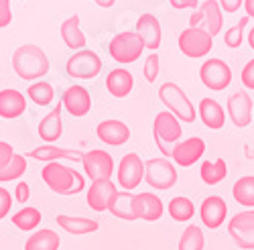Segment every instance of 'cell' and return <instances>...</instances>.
<instances>
[{
  "mask_svg": "<svg viewBox=\"0 0 254 250\" xmlns=\"http://www.w3.org/2000/svg\"><path fill=\"white\" fill-rule=\"evenodd\" d=\"M12 69L20 79H41L49 71V57L37 45H20L12 53Z\"/></svg>",
  "mask_w": 254,
  "mask_h": 250,
  "instance_id": "1",
  "label": "cell"
},
{
  "mask_svg": "<svg viewBox=\"0 0 254 250\" xmlns=\"http://www.w3.org/2000/svg\"><path fill=\"white\" fill-rule=\"evenodd\" d=\"M41 177H43L49 189L59 195H75L86 187V179H83L81 173H77L71 167L61 165L59 161L47 163L43 171H41Z\"/></svg>",
  "mask_w": 254,
  "mask_h": 250,
  "instance_id": "2",
  "label": "cell"
},
{
  "mask_svg": "<svg viewBox=\"0 0 254 250\" xmlns=\"http://www.w3.org/2000/svg\"><path fill=\"white\" fill-rule=\"evenodd\" d=\"M181 122L177 116H173L169 110L165 112H159L155 116V122H153V136H155V142L157 147L161 149V153L165 157H173V149L175 144L181 140Z\"/></svg>",
  "mask_w": 254,
  "mask_h": 250,
  "instance_id": "3",
  "label": "cell"
},
{
  "mask_svg": "<svg viewBox=\"0 0 254 250\" xmlns=\"http://www.w3.org/2000/svg\"><path fill=\"white\" fill-rule=\"evenodd\" d=\"M159 98L161 102L167 106V110L171 112L173 116H177L179 120L183 122H189L191 124L195 120V108L193 104L189 102V98L185 96V92L177 86L173 81H167L159 88Z\"/></svg>",
  "mask_w": 254,
  "mask_h": 250,
  "instance_id": "4",
  "label": "cell"
},
{
  "mask_svg": "<svg viewBox=\"0 0 254 250\" xmlns=\"http://www.w3.org/2000/svg\"><path fill=\"white\" fill-rule=\"evenodd\" d=\"M144 181L149 183L153 189H159V191L171 189L177 183V169L173 167V163L165 157L149 159L144 163Z\"/></svg>",
  "mask_w": 254,
  "mask_h": 250,
  "instance_id": "5",
  "label": "cell"
},
{
  "mask_svg": "<svg viewBox=\"0 0 254 250\" xmlns=\"http://www.w3.org/2000/svg\"><path fill=\"white\" fill-rule=\"evenodd\" d=\"M144 49L142 39L138 37L136 31H124L118 33L112 41H110V55L118 63H134V61L140 57Z\"/></svg>",
  "mask_w": 254,
  "mask_h": 250,
  "instance_id": "6",
  "label": "cell"
},
{
  "mask_svg": "<svg viewBox=\"0 0 254 250\" xmlns=\"http://www.w3.org/2000/svg\"><path fill=\"white\" fill-rule=\"evenodd\" d=\"M67 75L75 77V79H92L102 71V59L98 53L90 51V49H81L75 51L69 59H67Z\"/></svg>",
  "mask_w": 254,
  "mask_h": 250,
  "instance_id": "7",
  "label": "cell"
},
{
  "mask_svg": "<svg viewBox=\"0 0 254 250\" xmlns=\"http://www.w3.org/2000/svg\"><path fill=\"white\" fill-rule=\"evenodd\" d=\"M222 25H224V16H222V8L218 4V0H205L189 18V27L203 29L211 37L222 31Z\"/></svg>",
  "mask_w": 254,
  "mask_h": 250,
  "instance_id": "8",
  "label": "cell"
},
{
  "mask_svg": "<svg viewBox=\"0 0 254 250\" xmlns=\"http://www.w3.org/2000/svg\"><path fill=\"white\" fill-rule=\"evenodd\" d=\"M199 79L205 88L214 90V92H222L230 86L232 81V69L226 61L214 57V59H207L205 63L199 67Z\"/></svg>",
  "mask_w": 254,
  "mask_h": 250,
  "instance_id": "9",
  "label": "cell"
},
{
  "mask_svg": "<svg viewBox=\"0 0 254 250\" xmlns=\"http://www.w3.org/2000/svg\"><path fill=\"white\" fill-rule=\"evenodd\" d=\"M211 45H214V37L209 33H205L203 29H193L187 27L181 35H179V49L183 55L197 59L203 57L205 53L211 51Z\"/></svg>",
  "mask_w": 254,
  "mask_h": 250,
  "instance_id": "10",
  "label": "cell"
},
{
  "mask_svg": "<svg viewBox=\"0 0 254 250\" xmlns=\"http://www.w3.org/2000/svg\"><path fill=\"white\" fill-rule=\"evenodd\" d=\"M228 232L236 246L244 250H254V210L238 212L228 224Z\"/></svg>",
  "mask_w": 254,
  "mask_h": 250,
  "instance_id": "11",
  "label": "cell"
},
{
  "mask_svg": "<svg viewBox=\"0 0 254 250\" xmlns=\"http://www.w3.org/2000/svg\"><path fill=\"white\" fill-rule=\"evenodd\" d=\"M81 165H83V171H86V175L92 179V183L94 181H102V179H110L112 173H114V159H112V155L106 153V151H100V149L83 153Z\"/></svg>",
  "mask_w": 254,
  "mask_h": 250,
  "instance_id": "12",
  "label": "cell"
},
{
  "mask_svg": "<svg viewBox=\"0 0 254 250\" xmlns=\"http://www.w3.org/2000/svg\"><path fill=\"white\" fill-rule=\"evenodd\" d=\"M118 183L124 191H132L144 179V161L136 153L124 155L118 165Z\"/></svg>",
  "mask_w": 254,
  "mask_h": 250,
  "instance_id": "13",
  "label": "cell"
},
{
  "mask_svg": "<svg viewBox=\"0 0 254 250\" xmlns=\"http://www.w3.org/2000/svg\"><path fill=\"white\" fill-rule=\"evenodd\" d=\"M116 193H118V189H116V185L110 179L94 181L92 187L88 189L86 201H88V205L92 207L94 212H106V210H110Z\"/></svg>",
  "mask_w": 254,
  "mask_h": 250,
  "instance_id": "14",
  "label": "cell"
},
{
  "mask_svg": "<svg viewBox=\"0 0 254 250\" xmlns=\"http://www.w3.org/2000/svg\"><path fill=\"white\" fill-rule=\"evenodd\" d=\"M61 104L71 116L75 118H81L86 116L90 110H92V98H90V92L83 88V86H71L63 92L61 96Z\"/></svg>",
  "mask_w": 254,
  "mask_h": 250,
  "instance_id": "15",
  "label": "cell"
},
{
  "mask_svg": "<svg viewBox=\"0 0 254 250\" xmlns=\"http://www.w3.org/2000/svg\"><path fill=\"white\" fill-rule=\"evenodd\" d=\"M252 100L248 92H236L228 98V116L232 124L238 128H244L252 120Z\"/></svg>",
  "mask_w": 254,
  "mask_h": 250,
  "instance_id": "16",
  "label": "cell"
},
{
  "mask_svg": "<svg viewBox=\"0 0 254 250\" xmlns=\"http://www.w3.org/2000/svg\"><path fill=\"white\" fill-rule=\"evenodd\" d=\"M136 33L142 39L144 49L157 51L161 47L163 33H161V23H159V18L155 14H151V12L140 14V18L136 20Z\"/></svg>",
  "mask_w": 254,
  "mask_h": 250,
  "instance_id": "17",
  "label": "cell"
},
{
  "mask_svg": "<svg viewBox=\"0 0 254 250\" xmlns=\"http://www.w3.org/2000/svg\"><path fill=\"white\" fill-rule=\"evenodd\" d=\"M205 153V142L199 136H191L187 140H181L173 149V161L179 167H191L195 165Z\"/></svg>",
  "mask_w": 254,
  "mask_h": 250,
  "instance_id": "18",
  "label": "cell"
},
{
  "mask_svg": "<svg viewBox=\"0 0 254 250\" xmlns=\"http://www.w3.org/2000/svg\"><path fill=\"white\" fill-rule=\"evenodd\" d=\"M96 134L102 142L110 144V147H120V144L128 142L130 138V128L126 126L122 120H102L98 126H96Z\"/></svg>",
  "mask_w": 254,
  "mask_h": 250,
  "instance_id": "19",
  "label": "cell"
},
{
  "mask_svg": "<svg viewBox=\"0 0 254 250\" xmlns=\"http://www.w3.org/2000/svg\"><path fill=\"white\" fill-rule=\"evenodd\" d=\"M199 216H201V222L205 224V228L216 230V228H220L224 224V220L228 216V205L220 195H209L201 201Z\"/></svg>",
  "mask_w": 254,
  "mask_h": 250,
  "instance_id": "20",
  "label": "cell"
},
{
  "mask_svg": "<svg viewBox=\"0 0 254 250\" xmlns=\"http://www.w3.org/2000/svg\"><path fill=\"white\" fill-rule=\"evenodd\" d=\"M134 212H136L138 220L157 222V220H161V216L165 212V205H163L159 195H155L151 191H144V193L134 195Z\"/></svg>",
  "mask_w": 254,
  "mask_h": 250,
  "instance_id": "21",
  "label": "cell"
},
{
  "mask_svg": "<svg viewBox=\"0 0 254 250\" xmlns=\"http://www.w3.org/2000/svg\"><path fill=\"white\" fill-rule=\"evenodd\" d=\"M25 110H27V100L18 90L8 88L0 92V118L12 120L18 118Z\"/></svg>",
  "mask_w": 254,
  "mask_h": 250,
  "instance_id": "22",
  "label": "cell"
},
{
  "mask_svg": "<svg viewBox=\"0 0 254 250\" xmlns=\"http://www.w3.org/2000/svg\"><path fill=\"white\" fill-rule=\"evenodd\" d=\"M61 110H63V104L59 102L57 106L39 122V128H37V132H39V136L43 138L45 142H55V140H59L61 138V134H63V122H61Z\"/></svg>",
  "mask_w": 254,
  "mask_h": 250,
  "instance_id": "23",
  "label": "cell"
},
{
  "mask_svg": "<svg viewBox=\"0 0 254 250\" xmlns=\"http://www.w3.org/2000/svg\"><path fill=\"white\" fill-rule=\"evenodd\" d=\"M134 77L128 69H112L106 77V90L114 98H126L132 92Z\"/></svg>",
  "mask_w": 254,
  "mask_h": 250,
  "instance_id": "24",
  "label": "cell"
},
{
  "mask_svg": "<svg viewBox=\"0 0 254 250\" xmlns=\"http://www.w3.org/2000/svg\"><path fill=\"white\" fill-rule=\"evenodd\" d=\"M199 118L203 122V126L211 128V130H220L226 124V112L216 100L211 98H203L199 102Z\"/></svg>",
  "mask_w": 254,
  "mask_h": 250,
  "instance_id": "25",
  "label": "cell"
},
{
  "mask_svg": "<svg viewBox=\"0 0 254 250\" xmlns=\"http://www.w3.org/2000/svg\"><path fill=\"white\" fill-rule=\"evenodd\" d=\"M29 159H37V161H45V163H55L59 159H69V161H81L83 153L79 151H71V149H59L53 144H43V147L33 149L29 155Z\"/></svg>",
  "mask_w": 254,
  "mask_h": 250,
  "instance_id": "26",
  "label": "cell"
},
{
  "mask_svg": "<svg viewBox=\"0 0 254 250\" xmlns=\"http://www.w3.org/2000/svg\"><path fill=\"white\" fill-rule=\"evenodd\" d=\"M57 224H59V228H63V230L73 234V236L92 234V232H96L98 228H100V224L96 220L79 218V216H65V214H59L57 216Z\"/></svg>",
  "mask_w": 254,
  "mask_h": 250,
  "instance_id": "27",
  "label": "cell"
},
{
  "mask_svg": "<svg viewBox=\"0 0 254 250\" xmlns=\"http://www.w3.org/2000/svg\"><path fill=\"white\" fill-rule=\"evenodd\" d=\"M61 39H63V43L73 51H81L83 47H86V35H83L81 29H79V16L77 14L69 16L67 20H63Z\"/></svg>",
  "mask_w": 254,
  "mask_h": 250,
  "instance_id": "28",
  "label": "cell"
},
{
  "mask_svg": "<svg viewBox=\"0 0 254 250\" xmlns=\"http://www.w3.org/2000/svg\"><path fill=\"white\" fill-rule=\"evenodd\" d=\"M108 212L112 216L120 218V220H126V222L138 220L136 212H134V193H130V191H118Z\"/></svg>",
  "mask_w": 254,
  "mask_h": 250,
  "instance_id": "29",
  "label": "cell"
},
{
  "mask_svg": "<svg viewBox=\"0 0 254 250\" xmlns=\"http://www.w3.org/2000/svg\"><path fill=\"white\" fill-rule=\"evenodd\" d=\"M61 238L55 230L43 228V230L33 232V236L25 242V250H59Z\"/></svg>",
  "mask_w": 254,
  "mask_h": 250,
  "instance_id": "30",
  "label": "cell"
},
{
  "mask_svg": "<svg viewBox=\"0 0 254 250\" xmlns=\"http://www.w3.org/2000/svg\"><path fill=\"white\" fill-rule=\"evenodd\" d=\"M228 175V165L224 159L218 161H203L199 167V177L205 185H218Z\"/></svg>",
  "mask_w": 254,
  "mask_h": 250,
  "instance_id": "31",
  "label": "cell"
},
{
  "mask_svg": "<svg viewBox=\"0 0 254 250\" xmlns=\"http://www.w3.org/2000/svg\"><path fill=\"white\" fill-rule=\"evenodd\" d=\"M232 195L244 207H254V175L240 177L234 187H232Z\"/></svg>",
  "mask_w": 254,
  "mask_h": 250,
  "instance_id": "32",
  "label": "cell"
},
{
  "mask_svg": "<svg viewBox=\"0 0 254 250\" xmlns=\"http://www.w3.org/2000/svg\"><path fill=\"white\" fill-rule=\"evenodd\" d=\"M167 210H169V216H171L175 222H189L195 214V205L189 197L179 195V197H173L169 201Z\"/></svg>",
  "mask_w": 254,
  "mask_h": 250,
  "instance_id": "33",
  "label": "cell"
},
{
  "mask_svg": "<svg viewBox=\"0 0 254 250\" xmlns=\"http://www.w3.org/2000/svg\"><path fill=\"white\" fill-rule=\"evenodd\" d=\"M41 220H43V216H41L37 207H23V210H18L12 216V224L23 232H33L41 224Z\"/></svg>",
  "mask_w": 254,
  "mask_h": 250,
  "instance_id": "34",
  "label": "cell"
},
{
  "mask_svg": "<svg viewBox=\"0 0 254 250\" xmlns=\"http://www.w3.org/2000/svg\"><path fill=\"white\" fill-rule=\"evenodd\" d=\"M203 248H205V238L201 228L195 224H189L179 238V250H203Z\"/></svg>",
  "mask_w": 254,
  "mask_h": 250,
  "instance_id": "35",
  "label": "cell"
},
{
  "mask_svg": "<svg viewBox=\"0 0 254 250\" xmlns=\"http://www.w3.org/2000/svg\"><path fill=\"white\" fill-rule=\"evenodd\" d=\"M27 96L35 102V104H39V106H47V104H51L53 102V98H55V90H53V86L49 81H35L33 86H29L27 88Z\"/></svg>",
  "mask_w": 254,
  "mask_h": 250,
  "instance_id": "36",
  "label": "cell"
},
{
  "mask_svg": "<svg viewBox=\"0 0 254 250\" xmlns=\"http://www.w3.org/2000/svg\"><path fill=\"white\" fill-rule=\"evenodd\" d=\"M25 173H27V157L25 155H14L12 161L0 169V183L20 179Z\"/></svg>",
  "mask_w": 254,
  "mask_h": 250,
  "instance_id": "37",
  "label": "cell"
},
{
  "mask_svg": "<svg viewBox=\"0 0 254 250\" xmlns=\"http://www.w3.org/2000/svg\"><path fill=\"white\" fill-rule=\"evenodd\" d=\"M248 20H250L248 16H242L234 27H230V29L226 31V35H224V43H226V47H230V49H238V47L242 45L244 29H246V25H248Z\"/></svg>",
  "mask_w": 254,
  "mask_h": 250,
  "instance_id": "38",
  "label": "cell"
},
{
  "mask_svg": "<svg viewBox=\"0 0 254 250\" xmlns=\"http://www.w3.org/2000/svg\"><path fill=\"white\" fill-rule=\"evenodd\" d=\"M159 69H161V59H159V53H151L149 57L144 59V77L149 83H155L157 77H159Z\"/></svg>",
  "mask_w": 254,
  "mask_h": 250,
  "instance_id": "39",
  "label": "cell"
},
{
  "mask_svg": "<svg viewBox=\"0 0 254 250\" xmlns=\"http://www.w3.org/2000/svg\"><path fill=\"white\" fill-rule=\"evenodd\" d=\"M10 207H12L10 191L4 189V187H0V220H4L10 214Z\"/></svg>",
  "mask_w": 254,
  "mask_h": 250,
  "instance_id": "40",
  "label": "cell"
},
{
  "mask_svg": "<svg viewBox=\"0 0 254 250\" xmlns=\"http://www.w3.org/2000/svg\"><path fill=\"white\" fill-rule=\"evenodd\" d=\"M29 197H31V187H29V183H27V181H18L16 187H14V199H16L18 203H27Z\"/></svg>",
  "mask_w": 254,
  "mask_h": 250,
  "instance_id": "41",
  "label": "cell"
},
{
  "mask_svg": "<svg viewBox=\"0 0 254 250\" xmlns=\"http://www.w3.org/2000/svg\"><path fill=\"white\" fill-rule=\"evenodd\" d=\"M12 10H10V0H0V29L10 25Z\"/></svg>",
  "mask_w": 254,
  "mask_h": 250,
  "instance_id": "42",
  "label": "cell"
},
{
  "mask_svg": "<svg viewBox=\"0 0 254 250\" xmlns=\"http://www.w3.org/2000/svg\"><path fill=\"white\" fill-rule=\"evenodd\" d=\"M14 155H16V153H14V149L10 147V144L4 142V140H0V169H2V167H6V165L12 161Z\"/></svg>",
  "mask_w": 254,
  "mask_h": 250,
  "instance_id": "43",
  "label": "cell"
},
{
  "mask_svg": "<svg viewBox=\"0 0 254 250\" xmlns=\"http://www.w3.org/2000/svg\"><path fill=\"white\" fill-rule=\"evenodd\" d=\"M242 83L248 90H254V59H250L242 69Z\"/></svg>",
  "mask_w": 254,
  "mask_h": 250,
  "instance_id": "44",
  "label": "cell"
},
{
  "mask_svg": "<svg viewBox=\"0 0 254 250\" xmlns=\"http://www.w3.org/2000/svg\"><path fill=\"white\" fill-rule=\"evenodd\" d=\"M218 4L226 12H236L240 6H244V0H218Z\"/></svg>",
  "mask_w": 254,
  "mask_h": 250,
  "instance_id": "45",
  "label": "cell"
},
{
  "mask_svg": "<svg viewBox=\"0 0 254 250\" xmlns=\"http://www.w3.org/2000/svg\"><path fill=\"white\" fill-rule=\"evenodd\" d=\"M171 2V6L173 8H177V10H183V8H195V6H199V0H169Z\"/></svg>",
  "mask_w": 254,
  "mask_h": 250,
  "instance_id": "46",
  "label": "cell"
},
{
  "mask_svg": "<svg viewBox=\"0 0 254 250\" xmlns=\"http://www.w3.org/2000/svg\"><path fill=\"white\" fill-rule=\"evenodd\" d=\"M244 8H246V16L254 18V0H244Z\"/></svg>",
  "mask_w": 254,
  "mask_h": 250,
  "instance_id": "47",
  "label": "cell"
},
{
  "mask_svg": "<svg viewBox=\"0 0 254 250\" xmlns=\"http://www.w3.org/2000/svg\"><path fill=\"white\" fill-rule=\"evenodd\" d=\"M94 2H96L98 6H102V8H112L116 0H94Z\"/></svg>",
  "mask_w": 254,
  "mask_h": 250,
  "instance_id": "48",
  "label": "cell"
},
{
  "mask_svg": "<svg viewBox=\"0 0 254 250\" xmlns=\"http://www.w3.org/2000/svg\"><path fill=\"white\" fill-rule=\"evenodd\" d=\"M248 45L252 47V51H254V27L250 29V33H248Z\"/></svg>",
  "mask_w": 254,
  "mask_h": 250,
  "instance_id": "49",
  "label": "cell"
}]
</instances>
